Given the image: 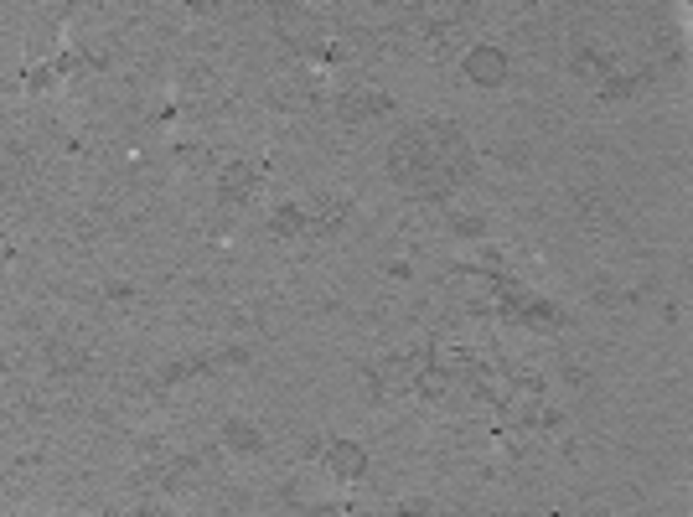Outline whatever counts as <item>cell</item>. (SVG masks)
<instances>
[{
    "label": "cell",
    "mask_w": 693,
    "mask_h": 517,
    "mask_svg": "<svg viewBox=\"0 0 693 517\" xmlns=\"http://www.w3.org/2000/svg\"><path fill=\"white\" fill-rule=\"evenodd\" d=\"M388 176L419 197H445V192L466 187L476 176L466 130L456 119H425V125L404 130L394 140V150H388Z\"/></svg>",
    "instance_id": "cell-1"
},
{
    "label": "cell",
    "mask_w": 693,
    "mask_h": 517,
    "mask_svg": "<svg viewBox=\"0 0 693 517\" xmlns=\"http://www.w3.org/2000/svg\"><path fill=\"white\" fill-rule=\"evenodd\" d=\"M275 32L300 52H316L321 47V16H311L306 6H275Z\"/></svg>",
    "instance_id": "cell-2"
},
{
    "label": "cell",
    "mask_w": 693,
    "mask_h": 517,
    "mask_svg": "<svg viewBox=\"0 0 693 517\" xmlns=\"http://www.w3.org/2000/svg\"><path fill=\"white\" fill-rule=\"evenodd\" d=\"M394 109V99L378 94V88H347V94L337 99V119L342 125H363V119H378Z\"/></svg>",
    "instance_id": "cell-3"
},
{
    "label": "cell",
    "mask_w": 693,
    "mask_h": 517,
    "mask_svg": "<svg viewBox=\"0 0 693 517\" xmlns=\"http://www.w3.org/2000/svg\"><path fill=\"white\" fill-rule=\"evenodd\" d=\"M466 78L481 88H502L507 83V52L502 47H471L466 52Z\"/></svg>",
    "instance_id": "cell-4"
},
{
    "label": "cell",
    "mask_w": 693,
    "mask_h": 517,
    "mask_svg": "<svg viewBox=\"0 0 693 517\" xmlns=\"http://www.w3.org/2000/svg\"><path fill=\"white\" fill-rule=\"evenodd\" d=\"M254 187H259V166H249V161H228V166H223V176H218V202L238 207V202H244Z\"/></svg>",
    "instance_id": "cell-5"
},
{
    "label": "cell",
    "mask_w": 693,
    "mask_h": 517,
    "mask_svg": "<svg viewBox=\"0 0 693 517\" xmlns=\"http://www.w3.org/2000/svg\"><path fill=\"white\" fill-rule=\"evenodd\" d=\"M326 471L337 476V481H357L368 471V450L357 445V440H337V445H326Z\"/></svg>",
    "instance_id": "cell-6"
},
{
    "label": "cell",
    "mask_w": 693,
    "mask_h": 517,
    "mask_svg": "<svg viewBox=\"0 0 693 517\" xmlns=\"http://www.w3.org/2000/svg\"><path fill=\"white\" fill-rule=\"evenodd\" d=\"M569 68H575V78H585V83H606L616 73V57L611 52H595V47H580L575 57H569Z\"/></svg>",
    "instance_id": "cell-7"
},
{
    "label": "cell",
    "mask_w": 693,
    "mask_h": 517,
    "mask_svg": "<svg viewBox=\"0 0 693 517\" xmlns=\"http://www.w3.org/2000/svg\"><path fill=\"white\" fill-rule=\"evenodd\" d=\"M647 83H652V68H642V73H611L606 83H600V99H637Z\"/></svg>",
    "instance_id": "cell-8"
},
{
    "label": "cell",
    "mask_w": 693,
    "mask_h": 517,
    "mask_svg": "<svg viewBox=\"0 0 693 517\" xmlns=\"http://www.w3.org/2000/svg\"><path fill=\"white\" fill-rule=\"evenodd\" d=\"M269 228H275L280 238H306V233H311V212L295 207V202H285L275 218H269Z\"/></svg>",
    "instance_id": "cell-9"
},
{
    "label": "cell",
    "mask_w": 693,
    "mask_h": 517,
    "mask_svg": "<svg viewBox=\"0 0 693 517\" xmlns=\"http://www.w3.org/2000/svg\"><path fill=\"white\" fill-rule=\"evenodd\" d=\"M223 445H228V450H244V455H254V450H264V435L254 430L249 419H228V424H223Z\"/></svg>",
    "instance_id": "cell-10"
},
{
    "label": "cell",
    "mask_w": 693,
    "mask_h": 517,
    "mask_svg": "<svg viewBox=\"0 0 693 517\" xmlns=\"http://www.w3.org/2000/svg\"><path fill=\"white\" fill-rule=\"evenodd\" d=\"M47 362H52V373H83L88 368V357L78 347H68V342H52L47 347Z\"/></svg>",
    "instance_id": "cell-11"
},
{
    "label": "cell",
    "mask_w": 693,
    "mask_h": 517,
    "mask_svg": "<svg viewBox=\"0 0 693 517\" xmlns=\"http://www.w3.org/2000/svg\"><path fill=\"white\" fill-rule=\"evenodd\" d=\"M575 202H580V218H585L590 228H606V223H611V207H606V202H600V197H590V192H580Z\"/></svg>",
    "instance_id": "cell-12"
},
{
    "label": "cell",
    "mask_w": 693,
    "mask_h": 517,
    "mask_svg": "<svg viewBox=\"0 0 693 517\" xmlns=\"http://www.w3.org/2000/svg\"><path fill=\"white\" fill-rule=\"evenodd\" d=\"M450 228H456L461 238H481V233H487V223L471 218V212H450Z\"/></svg>",
    "instance_id": "cell-13"
}]
</instances>
